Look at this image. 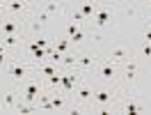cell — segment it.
<instances>
[{"instance_id":"obj_1","label":"cell","mask_w":151,"mask_h":115,"mask_svg":"<svg viewBox=\"0 0 151 115\" xmlns=\"http://www.w3.org/2000/svg\"><path fill=\"white\" fill-rule=\"evenodd\" d=\"M124 92L126 90L119 83H101V85H96L92 104H89V113H96V115L117 113V101L122 99Z\"/></svg>"},{"instance_id":"obj_2","label":"cell","mask_w":151,"mask_h":115,"mask_svg":"<svg viewBox=\"0 0 151 115\" xmlns=\"http://www.w3.org/2000/svg\"><path fill=\"white\" fill-rule=\"evenodd\" d=\"M117 19H119V14H117V2H99L94 16L89 19V28L110 32L112 28H117Z\"/></svg>"},{"instance_id":"obj_3","label":"cell","mask_w":151,"mask_h":115,"mask_svg":"<svg viewBox=\"0 0 151 115\" xmlns=\"http://www.w3.org/2000/svg\"><path fill=\"white\" fill-rule=\"evenodd\" d=\"M5 76L12 81V85H19L21 81H25L28 76H32V65H30L25 58L14 55L9 62H7V67H5Z\"/></svg>"},{"instance_id":"obj_4","label":"cell","mask_w":151,"mask_h":115,"mask_svg":"<svg viewBox=\"0 0 151 115\" xmlns=\"http://www.w3.org/2000/svg\"><path fill=\"white\" fill-rule=\"evenodd\" d=\"M101 58L103 55H101L99 51H94V48H80V51H78V58H76V71H80L83 76H94Z\"/></svg>"},{"instance_id":"obj_5","label":"cell","mask_w":151,"mask_h":115,"mask_svg":"<svg viewBox=\"0 0 151 115\" xmlns=\"http://www.w3.org/2000/svg\"><path fill=\"white\" fill-rule=\"evenodd\" d=\"M94 90H96V85L92 83V76L83 78V81H80V83L76 85L73 95H71L73 104H76V106H83V111H85V113H89V104H92V97H94Z\"/></svg>"},{"instance_id":"obj_6","label":"cell","mask_w":151,"mask_h":115,"mask_svg":"<svg viewBox=\"0 0 151 115\" xmlns=\"http://www.w3.org/2000/svg\"><path fill=\"white\" fill-rule=\"evenodd\" d=\"M16 87H19V92H21V99L28 101V104H37L39 95L46 90V87H44V81L37 78V76H28L25 81H21Z\"/></svg>"},{"instance_id":"obj_7","label":"cell","mask_w":151,"mask_h":115,"mask_svg":"<svg viewBox=\"0 0 151 115\" xmlns=\"http://www.w3.org/2000/svg\"><path fill=\"white\" fill-rule=\"evenodd\" d=\"M137 67H140V60L137 58H131V60H126L122 65V69H119V85L124 87V90H133V85H135V81H137Z\"/></svg>"},{"instance_id":"obj_8","label":"cell","mask_w":151,"mask_h":115,"mask_svg":"<svg viewBox=\"0 0 151 115\" xmlns=\"http://www.w3.org/2000/svg\"><path fill=\"white\" fill-rule=\"evenodd\" d=\"M117 14H122L126 19H137L144 25L147 21H151V16L147 14L142 2H117Z\"/></svg>"},{"instance_id":"obj_9","label":"cell","mask_w":151,"mask_h":115,"mask_svg":"<svg viewBox=\"0 0 151 115\" xmlns=\"http://www.w3.org/2000/svg\"><path fill=\"white\" fill-rule=\"evenodd\" d=\"M119 69H122V65H114L112 60L101 58V62H99V67H96L94 76L101 78V83H117V81H119Z\"/></svg>"},{"instance_id":"obj_10","label":"cell","mask_w":151,"mask_h":115,"mask_svg":"<svg viewBox=\"0 0 151 115\" xmlns=\"http://www.w3.org/2000/svg\"><path fill=\"white\" fill-rule=\"evenodd\" d=\"M117 113H128V115H135V113H144V104L140 99H135L131 90H126L122 95V99L117 101Z\"/></svg>"},{"instance_id":"obj_11","label":"cell","mask_w":151,"mask_h":115,"mask_svg":"<svg viewBox=\"0 0 151 115\" xmlns=\"http://www.w3.org/2000/svg\"><path fill=\"white\" fill-rule=\"evenodd\" d=\"M23 21L25 19L2 16L0 19V37H5V35H23Z\"/></svg>"},{"instance_id":"obj_12","label":"cell","mask_w":151,"mask_h":115,"mask_svg":"<svg viewBox=\"0 0 151 115\" xmlns=\"http://www.w3.org/2000/svg\"><path fill=\"white\" fill-rule=\"evenodd\" d=\"M108 60H112L114 65H124V62H126V60H131V58H137L135 55V51H133L131 46H112L110 48V51H108Z\"/></svg>"},{"instance_id":"obj_13","label":"cell","mask_w":151,"mask_h":115,"mask_svg":"<svg viewBox=\"0 0 151 115\" xmlns=\"http://www.w3.org/2000/svg\"><path fill=\"white\" fill-rule=\"evenodd\" d=\"M21 101V92L16 85H12L9 90H5L2 92V111H7V113H16V106Z\"/></svg>"},{"instance_id":"obj_14","label":"cell","mask_w":151,"mask_h":115,"mask_svg":"<svg viewBox=\"0 0 151 115\" xmlns=\"http://www.w3.org/2000/svg\"><path fill=\"white\" fill-rule=\"evenodd\" d=\"M71 104H73L71 95H64V92H50V106H53V111H57V113L71 111Z\"/></svg>"},{"instance_id":"obj_15","label":"cell","mask_w":151,"mask_h":115,"mask_svg":"<svg viewBox=\"0 0 151 115\" xmlns=\"http://www.w3.org/2000/svg\"><path fill=\"white\" fill-rule=\"evenodd\" d=\"M39 7L46 12L48 16H66V2H39Z\"/></svg>"},{"instance_id":"obj_16","label":"cell","mask_w":151,"mask_h":115,"mask_svg":"<svg viewBox=\"0 0 151 115\" xmlns=\"http://www.w3.org/2000/svg\"><path fill=\"white\" fill-rule=\"evenodd\" d=\"M96 5H99V2H76V7H78V9L83 12V16H85L87 21L92 19V16H94V12H96Z\"/></svg>"},{"instance_id":"obj_17","label":"cell","mask_w":151,"mask_h":115,"mask_svg":"<svg viewBox=\"0 0 151 115\" xmlns=\"http://www.w3.org/2000/svg\"><path fill=\"white\" fill-rule=\"evenodd\" d=\"M137 60H151V44L147 41H140V48H137Z\"/></svg>"},{"instance_id":"obj_18","label":"cell","mask_w":151,"mask_h":115,"mask_svg":"<svg viewBox=\"0 0 151 115\" xmlns=\"http://www.w3.org/2000/svg\"><path fill=\"white\" fill-rule=\"evenodd\" d=\"M78 30H80V25H78V23H71V21H69V23H66V28H64V32H60V35H62V37H66V39H71L76 35V32H78Z\"/></svg>"},{"instance_id":"obj_19","label":"cell","mask_w":151,"mask_h":115,"mask_svg":"<svg viewBox=\"0 0 151 115\" xmlns=\"http://www.w3.org/2000/svg\"><path fill=\"white\" fill-rule=\"evenodd\" d=\"M7 16V9H5V2H0V19Z\"/></svg>"},{"instance_id":"obj_20","label":"cell","mask_w":151,"mask_h":115,"mask_svg":"<svg viewBox=\"0 0 151 115\" xmlns=\"http://www.w3.org/2000/svg\"><path fill=\"white\" fill-rule=\"evenodd\" d=\"M0 71H2V69H0Z\"/></svg>"}]
</instances>
